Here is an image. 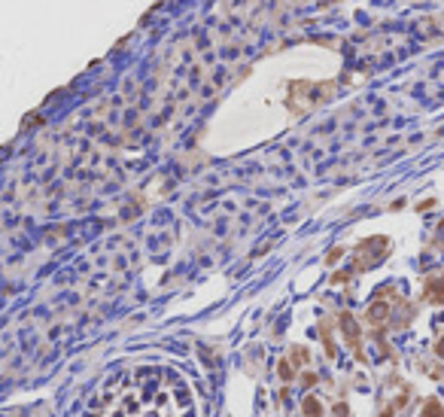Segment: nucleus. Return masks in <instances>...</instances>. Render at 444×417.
Wrapping results in <instances>:
<instances>
[{
	"instance_id": "nucleus-1",
	"label": "nucleus",
	"mask_w": 444,
	"mask_h": 417,
	"mask_svg": "<svg viewBox=\"0 0 444 417\" xmlns=\"http://www.w3.org/2000/svg\"><path fill=\"white\" fill-rule=\"evenodd\" d=\"M85 417H195V402L173 369L146 366L119 372Z\"/></svg>"
},
{
	"instance_id": "nucleus-2",
	"label": "nucleus",
	"mask_w": 444,
	"mask_h": 417,
	"mask_svg": "<svg viewBox=\"0 0 444 417\" xmlns=\"http://www.w3.org/2000/svg\"><path fill=\"white\" fill-rule=\"evenodd\" d=\"M386 314H389V307H386V304H375V307H371V314H368V320H371V323H380Z\"/></svg>"
},
{
	"instance_id": "nucleus-3",
	"label": "nucleus",
	"mask_w": 444,
	"mask_h": 417,
	"mask_svg": "<svg viewBox=\"0 0 444 417\" xmlns=\"http://www.w3.org/2000/svg\"><path fill=\"white\" fill-rule=\"evenodd\" d=\"M423 417H444V408H441L438 402H429V405H426V411H423Z\"/></svg>"
},
{
	"instance_id": "nucleus-4",
	"label": "nucleus",
	"mask_w": 444,
	"mask_h": 417,
	"mask_svg": "<svg viewBox=\"0 0 444 417\" xmlns=\"http://www.w3.org/2000/svg\"><path fill=\"white\" fill-rule=\"evenodd\" d=\"M305 411H307L310 417H313V414H319V402H316L313 396H307V399H305Z\"/></svg>"
},
{
	"instance_id": "nucleus-5",
	"label": "nucleus",
	"mask_w": 444,
	"mask_h": 417,
	"mask_svg": "<svg viewBox=\"0 0 444 417\" xmlns=\"http://www.w3.org/2000/svg\"><path fill=\"white\" fill-rule=\"evenodd\" d=\"M344 329H347L350 338H356V323H353V317H347V314H344Z\"/></svg>"
},
{
	"instance_id": "nucleus-6",
	"label": "nucleus",
	"mask_w": 444,
	"mask_h": 417,
	"mask_svg": "<svg viewBox=\"0 0 444 417\" xmlns=\"http://www.w3.org/2000/svg\"><path fill=\"white\" fill-rule=\"evenodd\" d=\"M280 375H283V378H286V380L292 378V372H289V366H286V362H280Z\"/></svg>"
},
{
	"instance_id": "nucleus-7",
	"label": "nucleus",
	"mask_w": 444,
	"mask_h": 417,
	"mask_svg": "<svg viewBox=\"0 0 444 417\" xmlns=\"http://www.w3.org/2000/svg\"><path fill=\"white\" fill-rule=\"evenodd\" d=\"M438 356H444V338L438 341Z\"/></svg>"
}]
</instances>
